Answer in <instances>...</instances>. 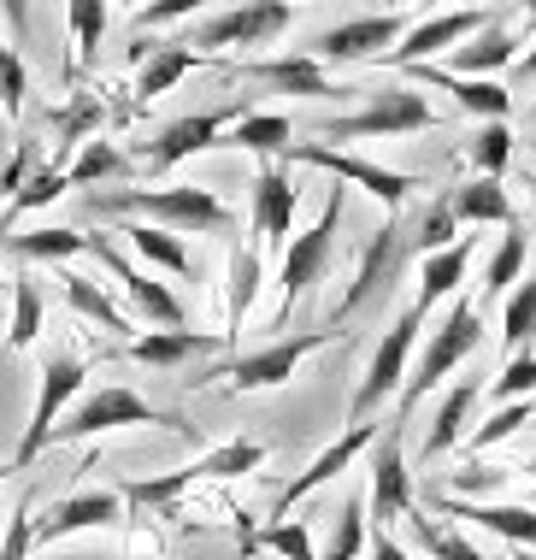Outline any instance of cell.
<instances>
[{
  "instance_id": "cell-1",
  "label": "cell",
  "mask_w": 536,
  "mask_h": 560,
  "mask_svg": "<svg viewBox=\"0 0 536 560\" xmlns=\"http://www.w3.org/2000/svg\"><path fill=\"white\" fill-rule=\"evenodd\" d=\"M89 213H136L148 224H165L177 236H207V231H230V207L212 189L195 184H172V189H95Z\"/></svg>"
},
{
  "instance_id": "cell-2",
  "label": "cell",
  "mask_w": 536,
  "mask_h": 560,
  "mask_svg": "<svg viewBox=\"0 0 536 560\" xmlns=\"http://www.w3.org/2000/svg\"><path fill=\"white\" fill-rule=\"evenodd\" d=\"M266 443H254V436H236V443H219V448H207L201 460H189V466H177V472H160V478H136L125 483V502L130 508H142V513H165V508H177L183 495L195 490V483H207V478H248L254 466H266Z\"/></svg>"
},
{
  "instance_id": "cell-3",
  "label": "cell",
  "mask_w": 536,
  "mask_h": 560,
  "mask_svg": "<svg viewBox=\"0 0 536 560\" xmlns=\"http://www.w3.org/2000/svg\"><path fill=\"white\" fill-rule=\"evenodd\" d=\"M478 348H483V313H478V301H454V307L442 313V325L431 330V342H424L419 366L407 372V384H401V396H395V407H401V413H412V407L431 396L442 377H454L471 354H478Z\"/></svg>"
},
{
  "instance_id": "cell-4",
  "label": "cell",
  "mask_w": 536,
  "mask_h": 560,
  "mask_svg": "<svg viewBox=\"0 0 536 560\" xmlns=\"http://www.w3.org/2000/svg\"><path fill=\"white\" fill-rule=\"evenodd\" d=\"M342 342V330H301V337H278L266 348H254V354H236L224 360V366H207L201 377H189V384H224V396H254V389H278L295 377V366L306 354H318V348Z\"/></svg>"
},
{
  "instance_id": "cell-5",
  "label": "cell",
  "mask_w": 536,
  "mask_h": 560,
  "mask_svg": "<svg viewBox=\"0 0 536 560\" xmlns=\"http://www.w3.org/2000/svg\"><path fill=\"white\" fill-rule=\"evenodd\" d=\"M407 419L395 407L389 419H383L377 443H372V460H365V472H372V495H365V520H372V532H389L395 520H412L419 513V490H412V466H407Z\"/></svg>"
},
{
  "instance_id": "cell-6",
  "label": "cell",
  "mask_w": 536,
  "mask_h": 560,
  "mask_svg": "<svg viewBox=\"0 0 536 560\" xmlns=\"http://www.w3.org/2000/svg\"><path fill=\"white\" fill-rule=\"evenodd\" d=\"M130 425H165V431H189L183 419L160 413V407H148L136 389L125 384H101L89 389V396H77L66 407V419L54 425V443H83V436H106V431H130Z\"/></svg>"
},
{
  "instance_id": "cell-7",
  "label": "cell",
  "mask_w": 536,
  "mask_h": 560,
  "mask_svg": "<svg viewBox=\"0 0 536 560\" xmlns=\"http://www.w3.org/2000/svg\"><path fill=\"white\" fill-rule=\"evenodd\" d=\"M436 130V107L419 89H377L360 113H336L318 125V142H377V136H412Z\"/></svg>"
},
{
  "instance_id": "cell-8",
  "label": "cell",
  "mask_w": 536,
  "mask_h": 560,
  "mask_svg": "<svg viewBox=\"0 0 536 560\" xmlns=\"http://www.w3.org/2000/svg\"><path fill=\"white\" fill-rule=\"evenodd\" d=\"M419 325H424V307H412V301H407V307L395 313V325L383 330V342L372 348V360H365V377H360L354 401H348V425L372 419L389 396H401V384L412 372V337H419Z\"/></svg>"
},
{
  "instance_id": "cell-9",
  "label": "cell",
  "mask_w": 536,
  "mask_h": 560,
  "mask_svg": "<svg viewBox=\"0 0 536 560\" xmlns=\"http://www.w3.org/2000/svg\"><path fill=\"white\" fill-rule=\"evenodd\" d=\"M83 377H89V360L83 354H54L42 366V384H36V407H30V425L12 448V472H30L42 448H54V425L66 419V407L83 396Z\"/></svg>"
},
{
  "instance_id": "cell-10",
  "label": "cell",
  "mask_w": 536,
  "mask_h": 560,
  "mask_svg": "<svg viewBox=\"0 0 536 560\" xmlns=\"http://www.w3.org/2000/svg\"><path fill=\"white\" fill-rule=\"evenodd\" d=\"M283 165H318V172H330V177H342V184L377 195L389 213H401L407 195L424 189L419 177L395 172V165H377V160H365V154H348V148H336V142H289L283 148Z\"/></svg>"
},
{
  "instance_id": "cell-11",
  "label": "cell",
  "mask_w": 536,
  "mask_h": 560,
  "mask_svg": "<svg viewBox=\"0 0 536 560\" xmlns=\"http://www.w3.org/2000/svg\"><path fill=\"white\" fill-rule=\"evenodd\" d=\"M407 260H412L407 213H389L372 236H365V248H360V260H354V278H348L342 301H336V319H354L360 307H372V301L407 271Z\"/></svg>"
},
{
  "instance_id": "cell-12",
  "label": "cell",
  "mask_w": 536,
  "mask_h": 560,
  "mask_svg": "<svg viewBox=\"0 0 536 560\" xmlns=\"http://www.w3.org/2000/svg\"><path fill=\"white\" fill-rule=\"evenodd\" d=\"M336 231H342V189H330V201H325V213H318L313 231H301V236L283 242V266H278L283 307H278V325L289 319V307H295V301L330 271V260H336Z\"/></svg>"
},
{
  "instance_id": "cell-13",
  "label": "cell",
  "mask_w": 536,
  "mask_h": 560,
  "mask_svg": "<svg viewBox=\"0 0 536 560\" xmlns=\"http://www.w3.org/2000/svg\"><path fill=\"white\" fill-rule=\"evenodd\" d=\"M295 7L301 0H242V7L219 12V19L195 24L189 48H212V54H224V48H271V42L295 24Z\"/></svg>"
},
{
  "instance_id": "cell-14",
  "label": "cell",
  "mask_w": 536,
  "mask_h": 560,
  "mask_svg": "<svg viewBox=\"0 0 536 560\" xmlns=\"http://www.w3.org/2000/svg\"><path fill=\"white\" fill-rule=\"evenodd\" d=\"M401 36H407L401 12H365V19L318 30V36L306 42V54H313L318 66H365V59H383Z\"/></svg>"
},
{
  "instance_id": "cell-15",
  "label": "cell",
  "mask_w": 536,
  "mask_h": 560,
  "mask_svg": "<svg viewBox=\"0 0 536 560\" xmlns=\"http://www.w3.org/2000/svg\"><path fill=\"white\" fill-rule=\"evenodd\" d=\"M248 113V101H230V107H207V113H189V118H172L153 142L142 148V165L148 172H172V165L207 154V148H224V130Z\"/></svg>"
},
{
  "instance_id": "cell-16",
  "label": "cell",
  "mask_w": 536,
  "mask_h": 560,
  "mask_svg": "<svg viewBox=\"0 0 536 560\" xmlns=\"http://www.w3.org/2000/svg\"><path fill=\"white\" fill-rule=\"evenodd\" d=\"M295 207H301V189L289 177L283 160H259L254 172V195H248V236L266 248V242H289L295 236Z\"/></svg>"
},
{
  "instance_id": "cell-17",
  "label": "cell",
  "mask_w": 536,
  "mask_h": 560,
  "mask_svg": "<svg viewBox=\"0 0 536 560\" xmlns=\"http://www.w3.org/2000/svg\"><path fill=\"white\" fill-rule=\"evenodd\" d=\"M89 254H95V260H101V266L118 278V290H125V301H130L136 313H142L148 325H160V330H183V301H177L172 290H165L160 278H148L142 266H130V260H125V254H118L106 236H89Z\"/></svg>"
},
{
  "instance_id": "cell-18",
  "label": "cell",
  "mask_w": 536,
  "mask_h": 560,
  "mask_svg": "<svg viewBox=\"0 0 536 560\" xmlns=\"http://www.w3.org/2000/svg\"><path fill=\"white\" fill-rule=\"evenodd\" d=\"M118 520H125V495H118V490H77V495L54 502V508L36 520V549L66 542V537H77V532H113Z\"/></svg>"
},
{
  "instance_id": "cell-19",
  "label": "cell",
  "mask_w": 536,
  "mask_h": 560,
  "mask_svg": "<svg viewBox=\"0 0 536 560\" xmlns=\"http://www.w3.org/2000/svg\"><path fill=\"white\" fill-rule=\"evenodd\" d=\"M489 24V12L483 7H459V12H436V19H424V24H407V36L395 42L389 54L377 59V66H419V59H431V54H442V48H459L466 36H478V30Z\"/></svg>"
},
{
  "instance_id": "cell-20",
  "label": "cell",
  "mask_w": 536,
  "mask_h": 560,
  "mask_svg": "<svg viewBox=\"0 0 536 560\" xmlns=\"http://www.w3.org/2000/svg\"><path fill=\"white\" fill-rule=\"evenodd\" d=\"M377 431H383V419H360V425H348L325 454H313V466H306L301 478H289V483H283V495H278V508H271V520H289V508L306 502V495H313L318 483H330L336 472H348V466H354L360 454L377 443Z\"/></svg>"
},
{
  "instance_id": "cell-21",
  "label": "cell",
  "mask_w": 536,
  "mask_h": 560,
  "mask_svg": "<svg viewBox=\"0 0 536 560\" xmlns=\"http://www.w3.org/2000/svg\"><path fill=\"white\" fill-rule=\"evenodd\" d=\"M401 71L412 78V89H448L459 101V113H471V118H513V95H508V83H496V78H459V71L431 66V59L401 66Z\"/></svg>"
},
{
  "instance_id": "cell-22",
  "label": "cell",
  "mask_w": 536,
  "mask_h": 560,
  "mask_svg": "<svg viewBox=\"0 0 536 560\" xmlns=\"http://www.w3.org/2000/svg\"><path fill=\"white\" fill-rule=\"evenodd\" d=\"M130 59H136V107L160 101L165 89H177L189 71L207 66V54L189 48V42H136Z\"/></svg>"
},
{
  "instance_id": "cell-23",
  "label": "cell",
  "mask_w": 536,
  "mask_h": 560,
  "mask_svg": "<svg viewBox=\"0 0 536 560\" xmlns=\"http://www.w3.org/2000/svg\"><path fill=\"white\" fill-rule=\"evenodd\" d=\"M212 348H230L224 330H148V337H130L125 354L136 366H153V372H177L189 360L212 354Z\"/></svg>"
},
{
  "instance_id": "cell-24",
  "label": "cell",
  "mask_w": 536,
  "mask_h": 560,
  "mask_svg": "<svg viewBox=\"0 0 536 560\" xmlns=\"http://www.w3.org/2000/svg\"><path fill=\"white\" fill-rule=\"evenodd\" d=\"M254 83L278 89V95H306V101H342L348 89L325 78V66H318L313 54H283V59H254L248 66Z\"/></svg>"
},
{
  "instance_id": "cell-25",
  "label": "cell",
  "mask_w": 536,
  "mask_h": 560,
  "mask_svg": "<svg viewBox=\"0 0 536 560\" xmlns=\"http://www.w3.org/2000/svg\"><path fill=\"white\" fill-rule=\"evenodd\" d=\"M259 283H266V260H259V242H236L230 248V271H224V342L242 337L254 301H259Z\"/></svg>"
},
{
  "instance_id": "cell-26",
  "label": "cell",
  "mask_w": 536,
  "mask_h": 560,
  "mask_svg": "<svg viewBox=\"0 0 536 560\" xmlns=\"http://www.w3.org/2000/svg\"><path fill=\"white\" fill-rule=\"evenodd\" d=\"M471 254H478V236H459V242H448L442 254H424V260H419V295H412V307L431 313L436 301H448L459 283H466Z\"/></svg>"
},
{
  "instance_id": "cell-27",
  "label": "cell",
  "mask_w": 536,
  "mask_h": 560,
  "mask_svg": "<svg viewBox=\"0 0 536 560\" xmlns=\"http://www.w3.org/2000/svg\"><path fill=\"white\" fill-rule=\"evenodd\" d=\"M518 59V36L501 19H489L478 36H466L454 48V66L448 71H459V78H496V71H508Z\"/></svg>"
},
{
  "instance_id": "cell-28",
  "label": "cell",
  "mask_w": 536,
  "mask_h": 560,
  "mask_svg": "<svg viewBox=\"0 0 536 560\" xmlns=\"http://www.w3.org/2000/svg\"><path fill=\"white\" fill-rule=\"evenodd\" d=\"M442 513L448 520H471L483 525V532L518 542V549H536V508H513V502H454V495H442Z\"/></svg>"
},
{
  "instance_id": "cell-29",
  "label": "cell",
  "mask_w": 536,
  "mask_h": 560,
  "mask_svg": "<svg viewBox=\"0 0 536 560\" xmlns=\"http://www.w3.org/2000/svg\"><path fill=\"white\" fill-rule=\"evenodd\" d=\"M59 290H66V307L77 313V319L113 330V337H130V330H136V325H130V313L118 307V301L106 295L95 278H83V271H59Z\"/></svg>"
},
{
  "instance_id": "cell-30",
  "label": "cell",
  "mask_w": 536,
  "mask_h": 560,
  "mask_svg": "<svg viewBox=\"0 0 536 560\" xmlns=\"http://www.w3.org/2000/svg\"><path fill=\"white\" fill-rule=\"evenodd\" d=\"M478 396H483V377H459V384H448L442 389V407H436V425L424 431V460H436V454H448L454 443H459V425L471 419V407H478Z\"/></svg>"
},
{
  "instance_id": "cell-31",
  "label": "cell",
  "mask_w": 536,
  "mask_h": 560,
  "mask_svg": "<svg viewBox=\"0 0 536 560\" xmlns=\"http://www.w3.org/2000/svg\"><path fill=\"white\" fill-rule=\"evenodd\" d=\"M66 30H71L66 78L77 83L89 66H95V54H101V42H106V0H66Z\"/></svg>"
},
{
  "instance_id": "cell-32",
  "label": "cell",
  "mask_w": 536,
  "mask_h": 560,
  "mask_svg": "<svg viewBox=\"0 0 536 560\" xmlns=\"http://www.w3.org/2000/svg\"><path fill=\"white\" fill-rule=\"evenodd\" d=\"M448 201H454V219L466 224V231H478V224H513V201H508V184H501V177H471V184H459Z\"/></svg>"
},
{
  "instance_id": "cell-33",
  "label": "cell",
  "mask_w": 536,
  "mask_h": 560,
  "mask_svg": "<svg viewBox=\"0 0 536 560\" xmlns=\"http://www.w3.org/2000/svg\"><path fill=\"white\" fill-rule=\"evenodd\" d=\"M289 136H295V125H289L283 113H254L248 107L224 130V148H242V154H259V160H283Z\"/></svg>"
},
{
  "instance_id": "cell-34",
  "label": "cell",
  "mask_w": 536,
  "mask_h": 560,
  "mask_svg": "<svg viewBox=\"0 0 536 560\" xmlns=\"http://www.w3.org/2000/svg\"><path fill=\"white\" fill-rule=\"evenodd\" d=\"M71 189V177H66V160H48V165H36L30 172V184L7 201V213H0V236H12V224L30 219V213H42V207H54L59 195Z\"/></svg>"
},
{
  "instance_id": "cell-35",
  "label": "cell",
  "mask_w": 536,
  "mask_h": 560,
  "mask_svg": "<svg viewBox=\"0 0 536 560\" xmlns=\"http://www.w3.org/2000/svg\"><path fill=\"white\" fill-rule=\"evenodd\" d=\"M19 260H54L66 266L77 254H89V236L83 231H66V224H42V231H24V236H0Z\"/></svg>"
},
{
  "instance_id": "cell-36",
  "label": "cell",
  "mask_w": 536,
  "mask_h": 560,
  "mask_svg": "<svg viewBox=\"0 0 536 560\" xmlns=\"http://www.w3.org/2000/svg\"><path fill=\"white\" fill-rule=\"evenodd\" d=\"M42 313H48V301H42V283H36V271H19L12 278V319H7V348H36L42 337Z\"/></svg>"
},
{
  "instance_id": "cell-37",
  "label": "cell",
  "mask_w": 536,
  "mask_h": 560,
  "mask_svg": "<svg viewBox=\"0 0 536 560\" xmlns=\"http://www.w3.org/2000/svg\"><path fill=\"white\" fill-rule=\"evenodd\" d=\"M130 172V160H125V148H113V142H101V136H89L83 148L66 160V177H71V189H95V184H113V177H125Z\"/></svg>"
},
{
  "instance_id": "cell-38",
  "label": "cell",
  "mask_w": 536,
  "mask_h": 560,
  "mask_svg": "<svg viewBox=\"0 0 536 560\" xmlns=\"http://www.w3.org/2000/svg\"><path fill=\"white\" fill-rule=\"evenodd\" d=\"M466 236V224L454 219V201L448 195H436L431 207H424L419 219H407V242H412V260H424V254H442L448 242Z\"/></svg>"
},
{
  "instance_id": "cell-39",
  "label": "cell",
  "mask_w": 536,
  "mask_h": 560,
  "mask_svg": "<svg viewBox=\"0 0 536 560\" xmlns=\"http://www.w3.org/2000/svg\"><path fill=\"white\" fill-rule=\"evenodd\" d=\"M118 236H130V248L142 254V260H153V266H165V271H177V278H189L195 271V260H189V248H183V236L177 231H165V224H125Z\"/></svg>"
},
{
  "instance_id": "cell-40",
  "label": "cell",
  "mask_w": 536,
  "mask_h": 560,
  "mask_svg": "<svg viewBox=\"0 0 536 560\" xmlns=\"http://www.w3.org/2000/svg\"><path fill=\"white\" fill-rule=\"evenodd\" d=\"M525 260H531V236H525V231H513V224H508V236H501V248L489 254V266H483V278H478L483 301L508 295V283H518V278H525Z\"/></svg>"
},
{
  "instance_id": "cell-41",
  "label": "cell",
  "mask_w": 536,
  "mask_h": 560,
  "mask_svg": "<svg viewBox=\"0 0 536 560\" xmlns=\"http://www.w3.org/2000/svg\"><path fill=\"white\" fill-rule=\"evenodd\" d=\"M365 495L360 490H348L342 495V508H336V525H330V542H325V555L318 560H360V549H365Z\"/></svg>"
},
{
  "instance_id": "cell-42",
  "label": "cell",
  "mask_w": 536,
  "mask_h": 560,
  "mask_svg": "<svg viewBox=\"0 0 536 560\" xmlns=\"http://www.w3.org/2000/svg\"><path fill=\"white\" fill-rule=\"evenodd\" d=\"M471 165H478V177H508V160H513V125L508 118H483L478 136L466 142Z\"/></svg>"
},
{
  "instance_id": "cell-43",
  "label": "cell",
  "mask_w": 536,
  "mask_h": 560,
  "mask_svg": "<svg viewBox=\"0 0 536 560\" xmlns=\"http://www.w3.org/2000/svg\"><path fill=\"white\" fill-rule=\"evenodd\" d=\"M536 337V278H518L508 307H501V342L513 348V354H525Z\"/></svg>"
},
{
  "instance_id": "cell-44",
  "label": "cell",
  "mask_w": 536,
  "mask_h": 560,
  "mask_svg": "<svg viewBox=\"0 0 536 560\" xmlns=\"http://www.w3.org/2000/svg\"><path fill=\"white\" fill-rule=\"evenodd\" d=\"M242 549H266V555H278V560H318L306 520H271L266 532H254L248 542H242Z\"/></svg>"
},
{
  "instance_id": "cell-45",
  "label": "cell",
  "mask_w": 536,
  "mask_h": 560,
  "mask_svg": "<svg viewBox=\"0 0 536 560\" xmlns=\"http://www.w3.org/2000/svg\"><path fill=\"white\" fill-rule=\"evenodd\" d=\"M412 542H419L431 560H483V549L471 537H459L454 525H436V520H424V513H412Z\"/></svg>"
},
{
  "instance_id": "cell-46",
  "label": "cell",
  "mask_w": 536,
  "mask_h": 560,
  "mask_svg": "<svg viewBox=\"0 0 536 560\" xmlns=\"http://www.w3.org/2000/svg\"><path fill=\"white\" fill-rule=\"evenodd\" d=\"M531 419H536V401H531V396H525V401H501L496 413H489L483 425H478V431L466 436V448H471V454H483V448L508 443V436H513L518 425H531Z\"/></svg>"
},
{
  "instance_id": "cell-47",
  "label": "cell",
  "mask_w": 536,
  "mask_h": 560,
  "mask_svg": "<svg viewBox=\"0 0 536 560\" xmlns=\"http://www.w3.org/2000/svg\"><path fill=\"white\" fill-rule=\"evenodd\" d=\"M30 555H36V495L24 490L7 520V537H0V560H30Z\"/></svg>"
},
{
  "instance_id": "cell-48",
  "label": "cell",
  "mask_w": 536,
  "mask_h": 560,
  "mask_svg": "<svg viewBox=\"0 0 536 560\" xmlns=\"http://www.w3.org/2000/svg\"><path fill=\"white\" fill-rule=\"evenodd\" d=\"M489 396H496V401H525V396H536V354H531V348L501 366V377L489 384Z\"/></svg>"
},
{
  "instance_id": "cell-49",
  "label": "cell",
  "mask_w": 536,
  "mask_h": 560,
  "mask_svg": "<svg viewBox=\"0 0 536 560\" xmlns=\"http://www.w3.org/2000/svg\"><path fill=\"white\" fill-rule=\"evenodd\" d=\"M24 95H30V71H24L19 48H7V42H0V107H7V118L24 113Z\"/></svg>"
},
{
  "instance_id": "cell-50",
  "label": "cell",
  "mask_w": 536,
  "mask_h": 560,
  "mask_svg": "<svg viewBox=\"0 0 536 560\" xmlns=\"http://www.w3.org/2000/svg\"><path fill=\"white\" fill-rule=\"evenodd\" d=\"M207 0H142L136 7V30H160V24H177L189 19V12H201Z\"/></svg>"
},
{
  "instance_id": "cell-51",
  "label": "cell",
  "mask_w": 536,
  "mask_h": 560,
  "mask_svg": "<svg viewBox=\"0 0 536 560\" xmlns=\"http://www.w3.org/2000/svg\"><path fill=\"white\" fill-rule=\"evenodd\" d=\"M0 12H7L12 42H30V0H0Z\"/></svg>"
},
{
  "instance_id": "cell-52",
  "label": "cell",
  "mask_w": 536,
  "mask_h": 560,
  "mask_svg": "<svg viewBox=\"0 0 536 560\" xmlns=\"http://www.w3.org/2000/svg\"><path fill=\"white\" fill-rule=\"evenodd\" d=\"M372 560H412V555H407L389 532H372Z\"/></svg>"
},
{
  "instance_id": "cell-53",
  "label": "cell",
  "mask_w": 536,
  "mask_h": 560,
  "mask_svg": "<svg viewBox=\"0 0 536 560\" xmlns=\"http://www.w3.org/2000/svg\"><path fill=\"white\" fill-rule=\"evenodd\" d=\"M518 78H536V42H531V54H518Z\"/></svg>"
},
{
  "instance_id": "cell-54",
  "label": "cell",
  "mask_w": 536,
  "mask_h": 560,
  "mask_svg": "<svg viewBox=\"0 0 536 560\" xmlns=\"http://www.w3.org/2000/svg\"><path fill=\"white\" fill-rule=\"evenodd\" d=\"M508 560H536V555H531V549H513V555H508Z\"/></svg>"
},
{
  "instance_id": "cell-55",
  "label": "cell",
  "mask_w": 536,
  "mask_h": 560,
  "mask_svg": "<svg viewBox=\"0 0 536 560\" xmlns=\"http://www.w3.org/2000/svg\"><path fill=\"white\" fill-rule=\"evenodd\" d=\"M525 189H531V201H536V172H531V177H525Z\"/></svg>"
},
{
  "instance_id": "cell-56",
  "label": "cell",
  "mask_w": 536,
  "mask_h": 560,
  "mask_svg": "<svg viewBox=\"0 0 536 560\" xmlns=\"http://www.w3.org/2000/svg\"><path fill=\"white\" fill-rule=\"evenodd\" d=\"M518 7H525V12H536V0H518Z\"/></svg>"
},
{
  "instance_id": "cell-57",
  "label": "cell",
  "mask_w": 536,
  "mask_h": 560,
  "mask_svg": "<svg viewBox=\"0 0 536 560\" xmlns=\"http://www.w3.org/2000/svg\"><path fill=\"white\" fill-rule=\"evenodd\" d=\"M0 301H7V278H0Z\"/></svg>"
},
{
  "instance_id": "cell-58",
  "label": "cell",
  "mask_w": 536,
  "mask_h": 560,
  "mask_svg": "<svg viewBox=\"0 0 536 560\" xmlns=\"http://www.w3.org/2000/svg\"><path fill=\"white\" fill-rule=\"evenodd\" d=\"M125 7H142V0H125Z\"/></svg>"
},
{
  "instance_id": "cell-59",
  "label": "cell",
  "mask_w": 536,
  "mask_h": 560,
  "mask_svg": "<svg viewBox=\"0 0 536 560\" xmlns=\"http://www.w3.org/2000/svg\"><path fill=\"white\" fill-rule=\"evenodd\" d=\"M7 472H12V466H0V478H7Z\"/></svg>"
}]
</instances>
